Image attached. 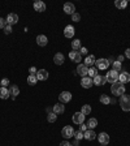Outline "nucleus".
<instances>
[{"label": "nucleus", "instance_id": "obj_1", "mask_svg": "<svg viewBox=\"0 0 130 146\" xmlns=\"http://www.w3.org/2000/svg\"><path fill=\"white\" fill-rule=\"evenodd\" d=\"M111 91L115 96H121L122 94H125V85L121 84L120 81L115 82V84H112V86H111Z\"/></svg>", "mask_w": 130, "mask_h": 146}, {"label": "nucleus", "instance_id": "obj_2", "mask_svg": "<svg viewBox=\"0 0 130 146\" xmlns=\"http://www.w3.org/2000/svg\"><path fill=\"white\" fill-rule=\"evenodd\" d=\"M118 104H120L121 108L124 110V111H130V95H127V94H122V95L120 96Z\"/></svg>", "mask_w": 130, "mask_h": 146}, {"label": "nucleus", "instance_id": "obj_3", "mask_svg": "<svg viewBox=\"0 0 130 146\" xmlns=\"http://www.w3.org/2000/svg\"><path fill=\"white\" fill-rule=\"evenodd\" d=\"M118 75H120V72H116V71H109L108 73H107V76H105V78H107V82H109V84H115V82H118Z\"/></svg>", "mask_w": 130, "mask_h": 146}, {"label": "nucleus", "instance_id": "obj_4", "mask_svg": "<svg viewBox=\"0 0 130 146\" xmlns=\"http://www.w3.org/2000/svg\"><path fill=\"white\" fill-rule=\"evenodd\" d=\"M61 136L64 137L65 140H66V138H72V137L74 136V129H73V127H70V125H65V127L62 128V131H61Z\"/></svg>", "mask_w": 130, "mask_h": 146}, {"label": "nucleus", "instance_id": "obj_5", "mask_svg": "<svg viewBox=\"0 0 130 146\" xmlns=\"http://www.w3.org/2000/svg\"><path fill=\"white\" fill-rule=\"evenodd\" d=\"M109 64H111V63L108 61V59H98L95 61V67L98 69H107L109 67Z\"/></svg>", "mask_w": 130, "mask_h": 146}, {"label": "nucleus", "instance_id": "obj_6", "mask_svg": "<svg viewBox=\"0 0 130 146\" xmlns=\"http://www.w3.org/2000/svg\"><path fill=\"white\" fill-rule=\"evenodd\" d=\"M62 9H64V12L66 15H70V16L76 13V7L73 3H65L64 7H62Z\"/></svg>", "mask_w": 130, "mask_h": 146}, {"label": "nucleus", "instance_id": "obj_7", "mask_svg": "<svg viewBox=\"0 0 130 146\" xmlns=\"http://www.w3.org/2000/svg\"><path fill=\"white\" fill-rule=\"evenodd\" d=\"M59 100H60V103L70 102L72 100V93H69V91H62V93L59 95Z\"/></svg>", "mask_w": 130, "mask_h": 146}, {"label": "nucleus", "instance_id": "obj_8", "mask_svg": "<svg viewBox=\"0 0 130 146\" xmlns=\"http://www.w3.org/2000/svg\"><path fill=\"white\" fill-rule=\"evenodd\" d=\"M81 85H82V87H85V89H90V87L94 85V81H93V78H90L89 76H86V77H82V80H81Z\"/></svg>", "mask_w": 130, "mask_h": 146}, {"label": "nucleus", "instance_id": "obj_9", "mask_svg": "<svg viewBox=\"0 0 130 146\" xmlns=\"http://www.w3.org/2000/svg\"><path fill=\"white\" fill-rule=\"evenodd\" d=\"M118 81H120L121 84H127V82H130V73L126 71L121 72L120 75H118Z\"/></svg>", "mask_w": 130, "mask_h": 146}, {"label": "nucleus", "instance_id": "obj_10", "mask_svg": "<svg viewBox=\"0 0 130 146\" xmlns=\"http://www.w3.org/2000/svg\"><path fill=\"white\" fill-rule=\"evenodd\" d=\"M69 59H70L73 63H81L82 55H81L78 51H72V52H69Z\"/></svg>", "mask_w": 130, "mask_h": 146}, {"label": "nucleus", "instance_id": "obj_11", "mask_svg": "<svg viewBox=\"0 0 130 146\" xmlns=\"http://www.w3.org/2000/svg\"><path fill=\"white\" fill-rule=\"evenodd\" d=\"M85 121V115L82 114V112H76L74 115H73V123L74 124H83Z\"/></svg>", "mask_w": 130, "mask_h": 146}, {"label": "nucleus", "instance_id": "obj_12", "mask_svg": "<svg viewBox=\"0 0 130 146\" xmlns=\"http://www.w3.org/2000/svg\"><path fill=\"white\" fill-rule=\"evenodd\" d=\"M76 34V30L74 28H73V25H68V26H65L64 29V35L65 38H73Z\"/></svg>", "mask_w": 130, "mask_h": 146}, {"label": "nucleus", "instance_id": "obj_13", "mask_svg": "<svg viewBox=\"0 0 130 146\" xmlns=\"http://www.w3.org/2000/svg\"><path fill=\"white\" fill-rule=\"evenodd\" d=\"M87 73H89V67H86L85 64H78V67H77V75L82 76V77H86Z\"/></svg>", "mask_w": 130, "mask_h": 146}, {"label": "nucleus", "instance_id": "obj_14", "mask_svg": "<svg viewBox=\"0 0 130 146\" xmlns=\"http://www.w3.org/2000/svg\"><path fill=\"white\" fill-rule=\"evenodd\" d=\"M93 81H94V85H96V86H103V85L107 82V78H105L104 76L96 75L95 77L93 78Z\"/></svg>", "mask_w": 130, "mask_h": 146}, {"label": "nucleus", "instance_id": "obj_15", "mask_svg": "<svg viewBox=\"0 0 130 146\" xmlns=\"http://www.w3.org/2000/svg\"><path fill=\"white\" fill-rule=\"evenodd\" d=\"M98 141L100 142V145H108L109 142V136L105 132H102V133L98 134Z\"/></svg>", "mask_w": 130, "mask_h": 146}, {"label": "nucleus", "instance_id": "obj_16", "mask_svg": "<svg viewBox=\"0 0 130 146\" xmlns=\"http://www.w3.org/2000/svg\"><path fill=\"white\" fill-rule=\"evenodd\" d=\"M17 22H18V16L16 13H9L7 16V24L8 25H16Z\"/></svg>", "mask_w": 130, "mask_h": 146}, {"label": "nucleus", "instance_id": "obj_17", "mask_svg": "<svg viewBox=\"0 0 130 146\" xmlns=\"http://www.w3.org/2000/svg\"><path fill=\"white\" fill-rule=\"evenodd\" d=\"M64 61H65V57H64V55H62L61 52L55 54V56H53V63H55L56 65H62Z\"/></svg>", "mask_w": 130, "mask_h": 146}, {"label": "nucleus", "instance_id": "obj_18", "mask_svg": "<svg viewBox=\"0 0 130 146\" xmlns=\"http://www.w3.org/2000/svg\"><path fill=\"white\" fill-rule=\"evenodd\" d=\"M83 138L87 141H93L96 138V133L94 132V129H87V131L83 133Z\"/></svg>", "mask_w": 130, "mask_h": 146}, {"label": "nucleus", "instance_id": "obj_19", "mask_svg": "<svg viewBox=\"0 0 130 146\" xmlns=\"http://www.w3.org/2000/svg\"><path fill=\"white\" fill-rule=\"evenodd\" d=\"M8 90H9V95L12 96L13 99H16L17 95L20 94V87L17 86V85H11V87L8 89Z\"/></svg>", "mask_w": 130, "mask_h": 146}, {"label": "nucleus", "instance_id": "obj_20", "mask_svg": "<svg viewBox=\"0 0 130 146\" xmlns=\"http://www.w3.org/2000/svg\"><path fill=\"white\" fill-rule=\"evenodd\" d=\"M52 111L55 112L56 115H60V114H64L65 112V107L62 103H57V104H55V106L52 107Z\"/></svg>", "mask_w": 130, "mask_h": 146}, {"label": "nucleus", "instance_id": "obj_21", "mask_svg": "<svg viewBox=\"0 0 130 146\" xmlns=\"http://www.w3.org/2000/svg\"><path fill=\"white\" fill-rule=\"evenodd\" d=\"M37 78L39 81H44V80H47L48 78V72L46 71V69H40V71H38L37 72Z\"/></svg>", "mask_w": 130, "mask_h": 146}, {"label": "nucleus", "instance_id": "obj_22", "mask_svg": "<svg viewBox=\"0 0 130 146\" xmlns=\"http://www.w3.org/2000/svg\"><path fill=\"white\" fill-rule=\"evenodd\" d=\"M34 9L37 11V12H44V11H46V4H44L43 1H40V0H37L34 3Z\"/></svg>", "mask_w": 130, "mask_h": 146}, {"label": "nucleus", "instance_id": "obj_23", "mask_svg": "<svg viewBox=\"0 0 130 146\" xmlns=\"http://www.w3.org/2000/svg\"><path fill=\"white\" fill-rule=\"evenodd\" d=\"M37 43H38V46L44 47V46H47V43H48V39H47L46 35H38L37 37Z\"/></svg>", "mask_w": 130, "mask_h": 146}, {"label": "nucleus", "instance_id": "obj_24", "mask_svg": "<svg viewBox=\"0 0 130 146\" xmlns=\"http://www.w3.org/2000/svg\"><path fill=\"white\" fill-rule=\"evenodd\" d=\"M95 61H96L95 57H94L93 55H89V56H86V59H85V65L90 68V67L95 65Z\"/></svg>", "mask_w": 130, "mask_h": 146}, {"label": "nucleus", "instance_id": "obj_25", "mask_svg": "<svg viewBox=\"0 0 130 146\" xmlns=\"http://www.w3.org/2000/svg\"><path fill=\"white\" fill-rule=\"evenodd\" d=\"M9 90H8V89H7V87H0V98H1V99H8V98H9Z\"/></svg>", "mask_w": 130, "mask_h": 146}, {"label": "nucleus", "instance_id": "obj_26", "mask_svg": "<svg viewBox=\"0 0 130 146\" xmlns=\"http://www.w3.org/2000/svg\"><path fill=\"white\" fill-rule=\"evenodd\" d=\"M115 5L117 7L118 9H125L127 7V0H116Z\"/></svg>", "mask_w": 130, "mask_h": 146}, {"label": "nucleus", "instance_id": "obj_27", "mask_svg": "<svg viewBox=\"0 0 130 146\" xmlns=\"http://www.w3.org/2000/svg\"><path fill=\"white\" fill-rule=\"evenodd\" d=\"M86 125H87L89 129H94V128L98 127V120H96L95 118H91V119H89V121H87Z\"/></svg>", "mask_w": 130, "mask_h": 146}, {"label": "nucleus", "instance_id": "obj_28", "mask_svg": "<svg viewBox=\"0 0 130 146\" xmlns=\"http://www.w3.org/2000/svg\"><path fill=\"white\" fill-rule=\"evenodd\" d=\"M99 100H100V103H103V104H109V103H111V98H109L107 94H102Z\"/></svg>", "mask_w": 130, "mask_h": 146}, {"label": "nucleus", "instance_id": "obj_29", "mask_svg": "<svg viewBox=\"0 0 130 146\" xmlns=\"http://www.w3.org/2000/svg\"><path fill=\"white\" fill-rule=\"evenodd\" d=\"M81 40L79 39H74L73 42H72V48H73V51H78L81 50Z\"/></svg>", "mask_w": 130, "mask_h": 146}, {"label": "nucleus", "instance_id": "obj_30", "mask_svg": "<svg viewBox=\"0 0 130 146\" xmlns=\"http://www.w3.org/2000/svg\"><path fill=\"white\" fill-rule=\"evenodd\" d=\"M96 73H98V68L94 65V67H90V68H89V73H87V76H89L90 78H94L96 76Z\"/></svg>", "mask_w": 130, "mask_h": 146}, {"label": "nucleus", "instance_id": "obj_31", "mask_svg": "<svg viewBox=\"0 0 130 146\" xmlns=\"http://www.w3.org/2000/svg\"><path fill=\"white\" fill-rule=\"evenodd\" d=\"M81 112H82L83 115H90L91 106H90V104H83V106H82V108H81Z\"/></svg>", "mask_w": 130, "mask_h": 146}, {"label": "nucleus", "instance_id": "obj_32", "mask_svg": "<svg viewBox=\"0 0 130 146\" xmlns=\"http://www.w3.org/2000/svg\"><path fill=\"white\" fill-rule=\"evenodd\" d=\"M47 120H48V123H55L57 120V115H56L55 112H51V114L47 115Z\"/></svg>", "mask_w": 130, "mask_h": 146}, {"label": "nucleus", "instance_id": "obj_33", "mask_svg": "<svg viewBox=\"0 0 130 146\" xmlns=\"http://www.w3.org/2000/svg\"><path fill=\"white\" fill-rule=\"evenodd\" d=\"M37 81H38L37 76L30 75V76L28 77V84H29V85H35V84H37Z\"/></svg>", "mask_w": 130, "mask_h": 146}, {"label": "nucleus", "instance_id": "obj_34", "mask_svg": "<svg viewBox=\"0 0 130 146\" xmlns=\"http://www.w3.org/2000/svg\"><path fill=\"white\" fill-rule=\"evenodd\" d=\"M112 64H113V71H116V72H120L121 68H122V64H121L120 61H117V60H116V61H113Z\"/></svg>", "mask_w": 130, "mask_h": 146}, {"label": "nucleus", "instance_id": "obj_35", "mask_svg": "<svg viewBox=\"0 0 130 146\" xmlns=\"http://www.w3.org/2000/svg\"><path fill=\"white\" fill-rule=\"evenodd\" d=\"M76 138V140H78V141H81L82 138H83V132H81V131H77V132H74V136H73Z\"/></svg>", "mask_w": 130, "mask_h": 146}, {"label": "nucleus", "instance_id": "obj_36", "mask_svg": "<svg viewBox=\"0 0 130 146\" xmlns=\"http://www.w3.org/2000/svg\"><path fill=\"white\" fill-rule=\"evenodd\" d=\"M72 21H74V22L81 21V15H79V13L76 12L74 15H72Z\"/></svg>", "mask_w": 130, "mask_h": 146}, {"label": "nucleus", "instance_id": "obj_37", "mask_svg": "<svg viewBox=\"0 0 130 146\" xmlns=\"http://www.w3.org/2000/svg\"><path fill=\"white\" fill-rule=\"evenodd\" d=\"M7 25H8V24H7V20H4V18L0 17V29H3L4 30V28H5Z\"/></svg>", "mask_w": 130, "mask_h": 146}, {"label": "nucleus", "instance_id": "obj_38", "mask_svg": "<svg viewBox=\"0 0 130 146\" xmlns=\"http://www.w3.org/2000/svg\"><path fill=\"white\" fill-rule=\"evenodd\" d=\"M4 33H5V34H11V33H12V25H7L5 28H4Z\"/></svg>", "mask_w": 130, "mask_h": 146}, {"label": "nucleus", "instance_id": "obj_39", "mask_svg": "<svg viewBox=\"0 0 130 146\" xmlns=\"http://www.w3.org/2000/svg\"><path fill=\"white\" fill-rule=\"evenodd\" d=\"M0 84H1V86H3V87H5V86H8V85H9V80H8V78H3Z\"/></svg>", "mask_w": 130, "mask_h": 146}, {"label": "nucleus", "instance_id": "obj_40", "mask_svg": "<svg viewBox=\"0 0 130 146\" xmlns=\"http://www.w3.org/2000/svg\"><path fill=\"white\" fill-rule=\"evenodd\" d=\"M87 52H89V51H87L86 47H81V50H79V54H81V55H85V56H86Z\"/></svg>", "mask_w": 130, "mask_h": 146}, {"label": "nucleus", "instance_id": "obj_41", "mask_svg": "<svg viewBox=\"0 0 130 146\" xmlns=\"http://www.w3.org/2000/svg\"><path fill=\"white\" fill-rule=\"evenodd\" d=\"M29 72H30V75H33V76H35V75H37V68H35V67H31V68L30 69H29Z\"/></svg>", "mask_w": 130, "mask_h": 146}, {"label": "nucleus", "instance_id": "obj_42", "mask_svg": "<svg viewBox=\"0 0 130 146\" xmlns=\"http://www.w3.org/2000/svg\"><path fill=\"white\" fill-rule=\"evenodd\" d=\"M87 129H89V128H87V125H85V124H81V125H79V131H81V132H83V133H85Z\"/></svg>", "mask_w": 130, "mask_h": 146}, {"label": "nucleus", "instance_id": "obj_43", "mask_svg": "<svg viewBox=\"0 0 130 146\" xmlns=\"http://www.w3.org/2000/svg\"><path fill=\"white\" fill-rule=\"evenodd\" d=\"M60 146H72V143H70V142H68V141L65 140V141H62V142L60 143Z\"/></svg>", "mask_w": 130, "mask_h": 146}, {"label": "nucleus", "instance_id": "obj_44", "mask_svg": "<svg viewBox=\"0 0 130 146\" xmlns=\"http://www.w3.org/2000/svg\"><path fill=\"white\" fill-rule=\"evenodd\" d=\"M125 56H126L127 59H130V48H127V50L125 51Z\"/></svg>", "mask_w": 130, "mask_h": 146}, {"label": "nucleus", "instance_id": "obj_45", "mask_svg": "<svg viewBox=\"0 0 130 146\" xmlns=\"http://www.w3.org/2000/svg\"><path fill=\"white\" fill-rule=\"evenodd\" d=\"M78 145H79V141L74 138V141H73V143H72V146H78Z\"/></svg>", "mask_w": 130, "mask_h": 146}, {"label": "nucleus", "instance_id": "obj_46", "mask_svg": "<svg viewBox=\"0 0 130 146\" xmlns=\"http://www.w3.org/2000/svg\"><path fill=\"white\" fill-rule=\"evenodd\" d=\"M117 61H124V56H118V59H117Z\"/></svg>", "mask_w": 130, "mask_h": 146}, {"label": "nucleus", "instance_id": "obj_47", "mask_svg": "<svg viewBox=\"0 0 130 146\" xmlns=\"http://www.w3.org/2000/svg\"><path fill=\"white\" fill-rule=\"evenodd\" d=\"M102 146H107V145H102Z\"/></svg>", "mask_w": 130, "mask_h": 146}]
</instances>
